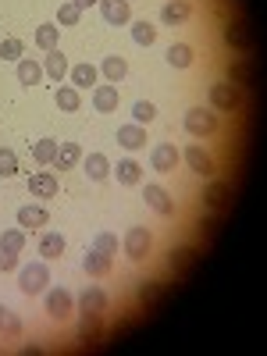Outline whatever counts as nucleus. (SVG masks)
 I'll use <instances>...</instances> for the list:
<instances>
[{
  "instance_id": "nucleus-1",
  "label": "nucleus",
  "mask_w": 267,
  "mask_h": 356,
  "mask_svg": "<svg viewBox=\"0 0 267 356\" xmlns=\"http://www.w3.org/2000/svg\"><path fill=\"white\" fill-rule=\"evenodd\" d=\"M47 285H50V264L47 260H33V264L18 267V289L25 296H40V292H47Z\"/></svg>"
},
{
  "instance_id": "nucleus-2",
  "label": "nucleus",
  "mask_w": 267,
  "mask_h": 356,
  "mask_svg": "<svg viewBox=\"0 0 267 356\" xmlns=\"http://www.w3.org/2000/svg\"><path fill=\"white\" fill-rule=\"evenodd\" d=\"M150 250H154V232L146 228V225L129 228V235H125V257H129L132 264H139V260L150 257Z\"/></svg>"
},
{
  "instance_id": "nucleus-3",
  "label": "nucleus",
  "mask_w": 267,
  "mask_h": 356,
  "mask_svg": "<svg viewBox=\"0 0 267 356\" xmlns=\"http://www.w3.org/2000/svg\"><path fill=\"white\" fill-rule=\"evenodd\" d=\"M239 104H243V89L235 86V82L225 79V82H214L211 86V107L214 111H225L228 114V111H239Z\"/></svg>"
},
{
  "instance_id": "nucleus-4",
  "label": "nucleus",
  "mask_w": 267,
  "mask_h": 356,
  "mask_svg": "<svg viewBox=\"0 0 267 356\" xmlns=\"http://www.w3.org/2000/svg\"><path fill=\"white\" fill-rule=\"evenodd\" d=\"M43 307H47V314H50L54 321H68L72 310H75V296H72L68 289H50L47 300H43Z\"/></svg>"
},
{
  "instance_id": "nucleus-5",
  "label": "nucleus",
  "mask_w": 267,
  "mask_h": 356,
  "mask_svg": "<svg viewBox=\"0 0 267 356\" xmlns=\"http://www.w3.org/2000/svg\"><path fill=\"white\" fill-rule=\"evenodd\" d=\"M186 132L189 136H214L218 132V118L207 107H189L186 111Z\"/></svg>"
},
{
  "instance_id": "nucleus-6",
  "label": "nucleus",
  "mask_w": 267,
  "mask_h": 356,
  "mask_svg": "<svg viewBox=\"0 0 267 356\" xmlns=\"http://www.w3.org/2000/svg\"><path fill=\"white\" fill-rule=\"evenodd\" d=\"M143 200L150 203V211H157L161 218H175V200H171V193H168L164 186L146 182V186H143Z\"/></svg>"
},
{
  "instance_id": "nucleus-7",
  "label": "nucleus",
  "mask_w": 267,
  "mask_h": 356,
  "mask_svg": "<svg viewBox=\"0 0 267 356\" xmlns=\"http://www.w3.org/2000/svg\"><path fill=\"white\" fill-rule=\"evenodd\" d=\"M182 161H186L189 171H196L200 178H211V175L218 171V168H214V157L207 154L200 143H189V146H186V150H182Z\"/></svg>"
},
{
  "instance_id": "nucleus-8",
  "label": "nucleus",
  "mask_w": 267,
  "mask_h": 356,
  "mask_svg": "<svg viewBox=\"0 0 267 356\" xmlns=\"http://www.w3.org/2000/svg\"><path fill=\"white\" fill-rule=\"evenodd\" d=\"M182 161V154L175 150V143H157L154 146V154H150V164H154V171L157 175H168V171H175V164Z\"/></svg>"
},
{
  "instance_id": "nucleus-9",
  "label": "nucleus",
  "mask_w": 267,
  "mask_h": 356,
  "mask_svg": "<svg viewBox=\"0 0 267 356\" xmlns=\"http://www.w3.org/2000/svg\"><path fill=\"white\" fill-rule=\"evenodd\" d=\"M82 271H86L89 278H107V275L114 271V257H107V253H100V250H89V253L82 257Z\"/></svg>"
},
{
  "instance_id": "nucleus-10",
  "label": "nucleus",
  "mask_w": 267,
  "mask_h": 356,
  "mask_svg": "<svg viewBox=\"0 0 267 356\" xmlns=\"http://www.w3.org/2000/svg\"><path fill=\"white\" fill-rule=\"evenodd\" d=\"M97 8H100L104 22H111V25H129V22H132L129 0H97Z\"/></svg>"
},
{
  "instance_id": "nucleus-11",
  "label": "nucleus",
  "mask_w": 267,
  "mask_h": 356,
  "mask_svg": "<svg viewBox=\"0 0 267 356\" xmlns=\"http://www.w3.org/2000/svg\"><path fill=\"white\" fill-rule=\"evenodd\" d=\"M203 203L211 207L214 214H225L228 207H232V186L228 182H211V186H207V193H203Z\"/></svg>"
},
{
  "instance_id": "nucleus-12",
  "label": "nucleus",
  "mask_w": 267,
  "mask_h": 356,
  "mask_svg": "<svg viewBox=\"0 0 267 356\" xmlns=\"http://www.w3.org/2000/svg\"><path fill=\"white\" fill-rule=\"evenodd\" d=\"M114 139L125 146L129 154H136V150H143L146 146V125H139V122H132V125H122L114 132Z\"/></svg>"
},
{
  "instance_id": "nucleus-13",
  "label": "nucleus",
  "mask_w": 267,
  "mask_h": 356,
  "mask_svg": "<svg viewBox=\"0 0 267 356\" xmlns=\"http://www.w3.org/2000/svg\"><path fill=\"white\" fill-rule=\"evenodd\" d=\"M40 65H43V75H47V79H54V82H61V79L68 75V68H72V65H68V57L61 54V47L47 50V57H43Z\"/></svg>"
},
{
  "instance_id": "nucleus-14",
  "label": "nucleus",
  "mask_w": 267,
  "mask_h": 356,
  "mask_svg": "<svg viewBox=\"0 0 267 356\" xmlns=\"http://www.w3.org/2000/svg\"><path fill=\"white\" fill-rule=\"evenodd\" d=\"M79 310H82V314H100V317H104V310H107V292L97 289V285L82 289V296H79Z\"/></svg>"
},
{
  "instance_id": "nucleus-15",
  "label": "nucleus",
  "mask_w": 267,
  "mask_h": 356,
  "mask_svg": "<svg viewBox=\"0 0 267 356\" xmlns=\"http://www.w3.org/2000/svg\"><path fill=\"white\" fill-rule=\"evenodd\" d=\"M114 178H118V182H122V186H139L143 182V164L136 161V157H125V161H118L114 168Z\"/></svg>"
},
{
  "instance_id": "nucleus-16",
  "label": "nucleus",
  "mask_w": 267,
  "mask_h": 356,
  "mask_svg": "<svg viewBox=\"0 0 267 356\" xmlns=\"http://www.w3.org/2000/svg\"><path fill=\"white\" fill-rule=\"evenodd\" d=\"M29 193L40 196V200H54V196H57V178H54V171H36L33 178H29Z\"/></svg>"
},
{
  "instance_id": "nucleus-17",
  "label": "nucleus",
  "mask_w": 267,
  "mask_h": 356,
  "mask_svg": "<svg viewBox=\"0 0 267 356\" xmlns=\"http://www.w3.org/2000/svg\"><path fill=\"white\" fill-rule=\"evenodd\" d=\"M50 221V214H47V207H36V203H25V207H18V228H43Z\"/></svg>"
},
{
  "instance_id": "nucleus-18",
  "label": "nucleus",
  "mask_w": 267,
  "mask_h": 356,
  "mask_svg": "<svg viewBox=\"0 0 267 356\" xmlns=\"http://www.w3.org/2000/svg\"><path fill=\"white\" fill-rule=\"evenodd\" d=\"M225 43L235 47V50H253V33L243 22H228L225 25Z\"/></svg>"
},
{
  "instance_id": "nucleus-19",
  "label": "nucleus",
  "mask_w": 267,
  "mask_h": 356,
  "mask_svg": "<svg viewBox=\"0 0 267 356\" xmlns=\"http://www.w3.org/2000/svg\"><path fill=\"white\" fill-rule=\"evenodd\" d=\"M118 89H114V82H107V86H93V107L100 111V114H114L118 111Z\"/></svg>"
},
{
  "instance_id": "nucleus-20",
  "label": "nucleus",
  "mask_w": 267,
  "mask_h": 356,
  "mask_svg": "<svg viewBox=\"0 0 267 356\" xmlns=\"http://www.w3.org/2000/svg\"><path fill=\"white\" fill-rule=\"evenodd\" d=\"M189 15H193L189 0H168V4L161 8V22H164V25H182Z\"/></svg>"
},
{
  "instance_id": "nucleus-21",
  "label": "nucleus",
  "mask_w": 267,
  "mask_h": 356,
  "mask_svg": "<svg viewBox=\"0 0 267 356\" xmlns=\"http://www.w3.org/2000/svg\"><path fill=\"white\" fill-rule=\"evenodd\" d=\"M68 79H72V86H75V89H89V86H97L100 68L82 61V65H72V68H68Z\"/></svg>"
},
{
  "instance_id": "nucleus-22",
  "label": "nucleus",
  "mask_w": 267,
  "mask_h": 356,
  "mask_svg": "<svg viewBox=\"0 0 267 356\" xmlns=\"http://www.w3.org/2000/svg\"><path fill=\"white\" fill-rule=\"evenodd\" d=\"M100 75L107 82H122L129 75V61H125L122 54H111V57H104V61H100Z\"/></svg>"
},
{
  "instance_id": "nucleus-23",
  "label": "nucleus",
  "mask_w": 267,
  "mask_h": 356,
  "mask_svg": "<svg viewBox=\"0 0 267 356\" xmlns=\"http://www.w3.org/2000/svg\"><path fill=\"white\" fill-rule=\"evenodd\" d=\"M79 161H82V146L79 143H61V146H57V157H54L57 171H72Z\"/></svg>"
},
{
  "instance_id": "nucleus-24",
  "label": "nucleus",
  "mask_w": 267,
  "mask_h": 356,
  "mask_svg": "<svg viewBox=\"0 0 267 356\" xmlns=\"http://www.w3.org/2000/svg\"><path fill=\"white\" fill-rule=\"evenodd\" d=\"M65 253V235L61 232H43V239H40V257L50 264Z\"/></svg>"
},
{
  "instance_id": "nucleus-25",
  "label": "nucleus",
  "mask_w": 267,
  "mask_h": 356,
  "mask_svg": "<svg viewBox=\"0 0 267 356\" xmlns=\"http://www.w3.org/2000/svg\"><path fill=\"white\" fill-rule=\"evenodd\" d=\"M107 175H111L107 154H86V178H89V182H104Z\"/></svg>"
},
{
  "instance_id": "nucleus-26",
  "label": "nucleus",
  "mask_w": 267,
  "mask_h": 356,
  "mask_svg": "<svg viewBox=\"0 0 267 356\" xmlns=\"http://www.w3.org/2000/svg\"><path fill=\"white\" fill-rule=\"evenodd\" d=\"M18 65V82L22 86H40V79H43V65L40 61H33V57H22V61H15Z\"/></svg>"
},
{
  "instance_id": "nucleus-27",
  "label": "nucleus",
  "mask_w": 267,
  "mask_h": 356,
  "mask_svg": "<svg viewBox=\"0 0 267 356\" xmlns=\"http://www.w3.org/2000/svg\"><path fill=\"white\" fill-rule=\"evenodd\" d=\"M164 57H168V65H171V68L186 72V68L193 65V47H189V43H171Z\"/></svg>"
},
{
  "instance_id": "nucleus-28",
  "label": "nucleus",
  "mask_w": 267,
  "mask_h": 356,
  "mask_svg": "<svg viewBox=\"0 0 267 356\" xmlns=\"http://www.w3.org/2000/svg\"><path fill=\"white\" fill-rule=\"evenodd\" d=\"M253 79H257V68H253V61H235V65H228V82H235V86H253Z\"/></svg>"
},
{
  "instance_id": "nucleus-29",
  "label": "nucleus",
  "mask_w": 267,
  "mask_h": 356,
  "mask_svg": "<svg viewBox=\"0 0 267 356\" xmlns=\"http://www.w3.org/2000/svg\"><path fill=\"white\" fill-rule=\"evenodd\" d=\"M33 40H36V47L47 54V50L57 47V40H61V29H57V22H43V25L36 29V36H33Z\"/></svg>"
},
{
  "instance_id": "nucleus-30",
  "label": "nucleus",
  "mask_w": 267,
  "mask_h": 356,
  "mask_svg": "<svg viewBox=\"0 0 267 356\" xmlns=\"http://www.w3.org/2000/svg\"><path fill=\"white\" fill-rule=\"evenodd\" d=\"M54 100H57V107L61 111H79V104H82V97H79V89L75 86H57V93H54Z\"/></svg>"
},
{
  "instance_id": "nucleus-31",
  "label": "nucleus",
  "mask_w": 267,
  "mask_h": 356,
  "mask_svg": "<svg viewBox=\"0 0 267 356\" xmlns=\"http://www.w3.org/2000/svg\"><path fill=\"white\" fill-rule=\"evenodd\" d=\"M57 146H61V143H57V139H40L36 146H33V161L36 164H54V157H57Z\"/></svg>"
},
{
  "instance_id": "nucleus-32",
  "label": "nucleus",
  "mask_w": 267,
  "mask_h": 356,
  "mask_svg": "<svg viewBox=\"0 0 267 356\" xmlns=\"http://www.w3.org/2000/svg\"><path fill=\"white\" fill-rule=\"evenodd\" d=\"M132 40H136L139 47H154V43H157V29H154L150 22L139 18V22H132Z\"/></svg>"
},
{
  "instance_id": "nucleus-33",
  "label": "nucleus",
  "mask_w": 267,
  "mask_h": 356,
  "mask_svg": "<svg viewBox=\"0 0 267 356\" xmlns=\"http://www.w3.org/2000/svg\"><path fill=\"white\" fill-rule=\"evenodd\" d=\"M79 339H82V342H97V339H100V314H82Z\"/></svg>"
},
{
  "instance_id": "nucleus-34",
  "label": "nucleus",
  "mask_w": 267,
  "mask_h": 356,
  "mask_svg": "<svg viewBox=\"0 0 267 356\" xmlns=\"http://www.w3.org/2000/svg\"><path fill=\"white\" fill-rule=\"evenodd\" d=\"M0 335H8V339H18L22 335V321L8 307H0Z\"/></svg>"
},
{
  "instance_id": "nucleus-35",
  "label": "nucleus",
  "mask_w": 267,
  "mask_h": 356,
  "mask_svg": "<svg viewBox=\"0 0 267 356\" xmlns=\"http://www.w3.org/2000/svg\"><path fill=\"white\" fill-rule=\"evenodd\" d=\"M0 250L22 253V250H25V232H22V228H8L4 235H0Z\"/></svg>"
},
{
  "instance_id": "nucleus-36",
  "label": "nucleus",
  "mask_w": 267,
  "mask_h": 356,
  "mask_svg": "<svg viewBox=\"0 0 267 356\" xmlns=\"http://www.w3.org/2000/svg\"><path fill=\"white\" fill-rule=\"evenodd\" d=\"M154 118H157L154 100H136V104H132V122H139V125H150Z\"/></svg>"
},
{
  "instance_id": "nucleus-37",
  "label": "nucleus",
  "mask_w": 267,
  "mask_h": 356,
  "mask_svg": "<svg viewBox=\"0 0 267 356\" xmlns=\"http://www.w3.org/2000/svg\"><path fill=\"white\" fill-rule=\"evenodd\" d=\"M196 257H200V253L189 250V246H186V250H175V253H171V271H178V275L189 271V267L196 264Z\"/></svg>"
},
{
  "instance_id": "nucleus-38",
  "label": "nucleus",
  "mask_w": 267,
  "mask_h": 356,
  "mask_svg": "<svg viewBox=\"0 0 267 356\" xmlns=\"http://www.w3.org/2000/svg\"><path fill=\"white\" fill-rule=\"evenodd\" d=\"M118 246H122V243H118V235H114V232H100L97 239H93V250H100V253H107V257H114Z\"/></svg>"
},
{
  "instance_id": "nucleus-39",
  "label": "nucleus",
  "mask_w": 267,
  "mask_h": 356,
  "mask_svg": "<svg viewBox=\"0 0 267 356\" xmlns=\"http://www.w3.org/2000/svg\"><path fill=\"white\" fill-rule=\"evenodd\" d=\"M79 18H82V11L72 4V0H68V4H61V8H57V25L72 29V25H79Z\"/></svg>"
},
{
  "instance_id": "nucleus-40",
  "label": "nucleus",
  "mask_w": 267,
  "mask_h": 356,
  "mask_svg": "<svg viewBox=\"0 0 267 356\" xmlns=\"http://www.w3.org/2000/svg\"><path fill=\"white\" fill-rule=\"evenodd\" d=\"M22 50H25L22 40H15V36L4 40V43H0V61H22Z\"/></svg>"
},
{
  "instance_id": "nucleus-41",
  "label": "nucleus",
  "mask_w": 267,
  "mask_h": 356,
  "mask_svg": "<svg viewBox=\"0 0 267 356\" xmlns=\"http://www.w3.org/2000/svg\"><path fill=\"white\" fill-rule=\"evenodd\" d=\"M0 175L4 178L18 175V157H15V150H8V146H0Z\"/></svg>"
},
{
  "instance_id": "nucleus-42",
  "label": "nucleus",
  "mask_w": 267,
  "mask_h": 356,
  "mask_svg": "<svg viewBox=\"0 0 267 356\" xmlns=\"http://www.w3.org/2000/svg\"><path fill=\"white\" fill-rule=\"evenodd\" d=\"M161 300V285L157 282H143V289H139V303L143 307H150V303H157Z\"/></svg>"
},
{
  "instance_id": "nucleus-43",
  "label": "nucleus",
  "mask_w": 267,
  "mask_h": 356,
  "mask_svg": "<svg viewBox=\"0 0 267 356\" xmlns=\"http://www.w3.org/2000/svg\"><path fill=\"white\" fill-rule=\"evenodd\" d=\"M8 271H18V253L0 250V275H8Z\"/></svg>"
},
{
  "instance_id": "nucleus-44",
  "label": "nucleus",
  "mask_w": 267,
  "mask_h": 356,
  "mask_svg": "<svg viewBox=\"0 0 267 356\" xmlns=\"http://www.w3.org/2000/svg\"><path fill=\"white\" fill-rule=\"evenodd\" d=\"M196 228H200L203 235H214V232H218V221H214V218H207V221H200Z\"/></svg>"
},
{
  "instance_id": "nucleus-45",
  "label": "nucleus",
  "mask_w": 267,
  "mask_h": 356,
  "mask_svg": "<svg viewBox=\"0 0 267 356\" xmlns=\"http://www.w3.org/2000/svg\"><path fill=\"white\" fill-rule=\"evenodd\" d=\"M72 4H75L79 11H86V8H97V0H72Z\"/></svg>"
}]
</instances>
